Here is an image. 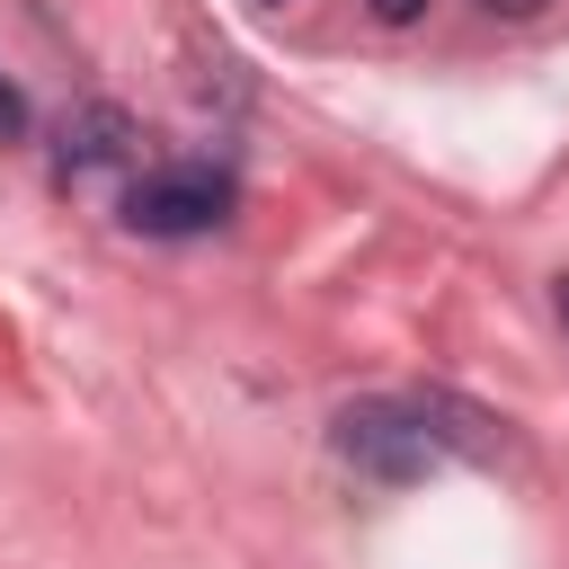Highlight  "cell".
Masks as SVG:
<instances>
[{
    "instance_id": "6da1fadb",
    "label": "cell",
    "mask_w": 569,
    "mask_h": 569,
    "mask_svg": "<svg viewBox=\"0 0 569 569\" xmlns=\"http://www.w3.org/2000/svg\"><path fill=\"white\" fill-rule=\"evenodd\" d=\"M329 445H338V462H356L382 489H409V480H427L445 462V436H436L427 400H356V409H338Z\"/></svg>"
},
{
    "instance_id": "7a4b0ae2",
    "label": "cell",
    "mask_w": 569,
    "mask_h": 569,
    "mask_svg": "<svg viewBox=\"0 0 569 569\" xmlns=\"http://www.w3.org/2000/svg\"><path fill=\"white\" fill-rule=\"evenodd\" d=\"M231 213V178L204 169V160H178V169H151L124 187V222L151 231V240H196Z\"/></svg>"
},
{
    "instance_id": "3957f363",
    "label": "cell",
    "mask_w": 569,
    "mask_h": 569,
    "mask_svg": "<svg viewBox=\"0 0 569 569\" xmlns=\"http://www.w3.org/2000/svg\"><path fill=\"white\" fill-rule=\"evenodd\" d=\"M133 151V116L124 107H80L62 124V178H89V169H116Z\"/></svg>"
},
{
    "instance_id": "277c9868",
    "label": "cell",
    "mask_w": 569,
    "mask_h": 569,
    "mask_svg": "<svg viewBox=\"0 0 569 569\" xmlns=\"http://www.w3.org/2000/svg\"><path fill=\"white\" fill-rule=\"evenodd\" d=\"M18 133H27V98L0 80V142H18Z\"/></svg>"
},
{
    "instance_id": "5b68a950",
    "label": "cell",
    "mask_w": 569,
    "mask_h": 569,
    "mask_svg": "<svg viewBox=\"0 0 569 569\" xmlns=\"http://www.w3.org/2000/svg\"><path fill=\"white\" fill-rule=\"evenodd\" d=\"M480 9H489V18H542L551 0H480Z\"/></svg>"
},
{
    "instance_id": "8992f818",
    "label": "cell",
    "mask_w": 569,
    "mask_h": 569,
    "mask_svg": "<svg viewBox=\"0 0 569 569\" xmlns=\"http://www.w3.org/2000/svg\"><path fill=\"white\" fill-rule=\"evenodd\" d=\"M418 9H427V0H373V18H391V27H409Z\"/></svg>"
},
{
    "instance_id": "52a82bcc",
    "label": "cell",
    "mask_w": 569,
    "mask_h": 569,
    "mask_svg": "<svg viewBox=\"0 0 569 569\" xmlns=\"http://www.w3.org/2000/svg\"><path fill=\"white\" fill-rule=\"evenodd\" d=\"M560 320H569V284H560Z\"/></svg>"
}]
</instances>
